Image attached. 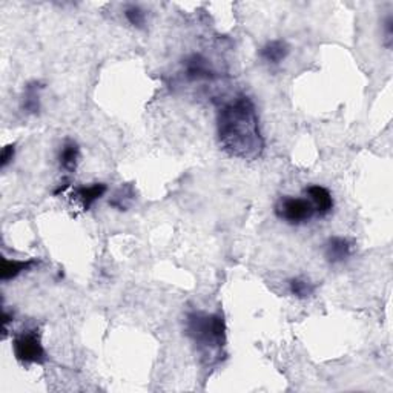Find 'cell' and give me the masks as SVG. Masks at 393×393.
I'll return each instance as SVG.
<instances>
[{"label":"cell","mask_w":393,"mask_h":393,"mask_svg":"<svg viewBox=\"0 0 393 393\" xmlns=\"http://www.w3.org/2000/svg\"><path fill=\"white\" fill-rule=\"evenodd\" d=\"M217 136L224 153L238 160L252 162L263 155L266 143L252 98L238 94L220 108Z\"/></svg>","instance_id":"1"},{"label":"cell","mask_w":393,"mask_h":393,"mask_svg":"<svg viewBox=\"0 0 393 393\" xmlns=\"http://www.w3.org/2000/svg\"><path fill=\"white\" fill-rule=\"evenodd\" d=\"M188 338L194 342L198 354L219 361L226 346V321L220 312H189L185 320Z\"/></svg>","instance_id":"2"},{"label":"cell","mask_w":393,"mask_h":393,"mask_svg":"<svg viewBox=\"0 0 393 393\" xmlns=\"http://www.w3.org/2000/svg\"><path fill=\"white\" fill-rule=\"evenodd\" d=\"M277 219L290 226H303L316 219L315 209L307 198L281 195L273 206Z\"/></svg>","instance_id":"3"},{"label":"cell","mask_w":393,"mask_h":393,"mask_svg":"<svg viewBox=\"0 0 393 393\" xmlns=\"http://www.w3.org/2000/svg\"><path fill=\"white\" fill-rule=\"evenodd\" d=\"M13 352L18 361L23 366L45 364L48 361L46 350L41 344L39 330H23L13 340Z\"/></svg>","instance_id":"4"},{"label":"cell","mask_w":393,"mask_h":393,"mask_svg":"<svg viewBox=\"0 0 393 393\" xmlns=\"http://www.w3.org/2000/svg\"><path fill=\"white\" fill-rule=\"evenodd\" d=\"M355 252V243L346 237H330L324 243V258L330 264H342Z\"/></svg>","instance_id":"5"},{"label":"cell","mask_w":393,"mask_h":393,"mask_svg":"<svg viewBox=\"0 0 393 393\" xmlns=\"http://www.w3.org/2000/svg\"><path fill=\"white\" fill-rule=\"evenodd\" d=\"M303 194L312 203L316 219H326V217L332 214L335 202H333V197L328 188L321 185H309L304 188Z\"/></svg>","instance_id":"6"},{"label":"cell","mask_w":393,"mask_h":393,"mask_svg":"<svg viewBox=\"0 0 393 393\" xmlns=\"http://www.w3.org/2000/svg\"><path fill=\"white\" fill-rule=\"evenodd\" d=\"M183 70L185 77L191 82L200 80H212L215 79V71L207 58L202 54H191L183 60Z\"/></svg>","instance_id":"7"},{"label":"cell","mask_w":393,"mask_h":393,"mask_svg":"<svg viewBox=\"0 0 393 393\" xmlns=\"http://www.w3.org/2000/svg\"><path fill=\"white\" fill-rule=\"evenodd\" d=\"M258 54H260V58L264 63L277 66L286 60L288 56L290 54V46L288 45L286 40L273 39L266 41V44L260 48V53Z\"/></svg>","instance_id":"8"},{"label":"cell","mask_w":393,"mask_h":393,"mask_svg":"<svg viewBox=\"0 0 393 393\" xmlns=\"http://www.w3.org/2000/svg\"><path fill=\"white\" fill-rule=\"evenodd\" d=\"M44 85L39 80H32L27 83V86L23 89L22 94V102L20 108L23 112L30 115H37L41 110V91H44Z\"/></svg>","instance_id":"9"},{"label":"cell","mask_w":393,"mask_h":393,"mask_svg":"<svg viewBox=\"0 0 393 393\" xmlns=\"http://www.w3.org/2000/svg\"><path fill=\"white\" fill-rule=\"evenodd\" d=\"M40 260L30 258V260H10V258H2V266H0V280L10 281L20 277L22 273L32 271L39 266Z\"/></svg>","instance_id":"10"},{"label":"cell","mask_w":393,"mask_h":393,"mask_svg":"<svg viewBox=\"0 0 393 393\" xmlns=\"http://www.w3.org/2000/svg\"><path fill=\"white\" fill-rule=\"evenodd\" d=\"M108 192V186L105 183H91V185L79 186L74 189V197L82 203L85 211H89L100 198H102Z\"/></svg>","instance_id":"11"},{"label":"cell","mask_w":393,"mask_h":393,"mask_svg":"<svg viewBox=\"0 0 393 393\" xmlns=\"http://www.w3.org/2000/svg\"><path fill=\"white\" fill-rule=\"evenodd\" d=\"M80 160V146L77 141H74L71 138L65 140V143L60 148V153H58V166L60 169L65 171L66 174H72L77 169V165Z\"/></svg>","instance_id":"12"},{"label":"cell","mask_w":393,"mask_h":393,"mask_svg":"<svg viewBox=\"0 0 393 393\" xmlns=\"http://www.w3.org/2000/svg\"><path fill=\"white\" fill-rule=\"evenodd\" d=\"M288 289L292 297L298 299H307L316 292V284L306 277H294L288 281Z\"/></svg>","instance_id":"13"},{"label":"cell","mask_w":393,"mask_h":393,"mask_svg":"<svg viewBox=\"0 0 393 393\" xmlns=\"http://www.w3.org/2000/svg\"><path fill=\"white\" fill-rule=\"evenodd\" d=\"M136 198L132 185H124L114 192V195L110 198V206L115 207L117 211H128Z\"/></svg>","instance_id":"14"},{"label":"cell","mask_w":393,"mask_h":393,"mask_svg":"<svg viewBox=\"0 0 393 393\" xmlns=\"http://www.w3.org/2000/svg\"><path fill=\"white\" fill-rule=\"evenodd\" d=\"M123 14H124V19L128 20V23L131 25V27L137 28V30L145 28V25H146V11H145L143 6L136 5V4H128L127 6H124Z\"/></svg>","instance_id":"15"},{"label":"cell","mask_w":393,"mask_h":393,"mask_svg":"<svg viewBox=\"0 0 393 393\" xmlns=\"http://www.w3.org/2000/svg\"><path fill=\"white\" fill-rule=\"evenodd\" d=\"M381 36H382V45L386 49L392 48L393 44V14L389 11L384 19L381 20Z\"/></svg>","instance_id":"16"},{"label":"cell","mask_w":393,"mask_h":393,"mask_svg":"<svg viewBox=\"0 0 393 393\" xmlns=\"http://www.w3.org/2000/svg\"><path fill=\"white\" fill-rule=\"evenodd\" d=\"M15 155V145H6L2 149V155H0V168L6 169L8 165L14 160Z\"/></svg>","instance_id":"17"}]
</instances>
